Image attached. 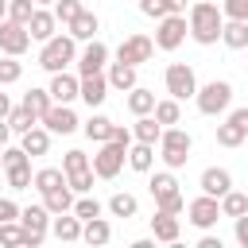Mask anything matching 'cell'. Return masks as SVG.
Wrapping results in <instances>:
<instances>
[{
	"mask_svg": "<svg viewBox=\"0 0 248 248\" xmlns=\"http://www.w3.org/2000/svg\"><path fill=\"white\" fill-rule=\"evenodd\" d=\"M190 39L194 43H202V46H209V43H217L221 39V27H225V12L217 8V4H209V0H198V4H190Z\"/></svg>",
	"mask_w": 248,
	"mask_h": 248,
	"instance_id": "6da1fadb",
	"label": "cell"
},
{
	"mask_svg": "<svg viewBox=\"0 0 248 248\" xmlns=\"http://www.w3.org/2000/svg\"><path fill=\"white\" fill-rule=\"evenodd\" d=\"M190 147H194V140H190V132L186 128H163V136H159V155H163V163L170 167V170H178V167H186V159H190Z\"/></svg>",
	"mask_w": 248,
	"mask_h": 248,
	"instance_id": "7a4b0ae2",
	"label": "cell"
},
{
	"mask_svg": "<svg viewBox=\"0 0 248 248\" xmlns=\"http://www.w3.org/2000/svg\"><path fill=\"white\" fill-rule=\"evenodd\" d=\"M74 43H78L74 35H50V39L43 43V50H39V66H43V70H50V74L66 70V66L74 62V54H78V46H74Z\"/></svg>",
	"mask_w": 248,
	"mask_h": 248,
	"instance_id": "3957f363",
	"label": "cell"
},
{
	"mask_svg": "<svg viewBox=\"0 0 248 248\" xmlns=\"http://www.w3.org/2000/svg\"><path fill=\"white\" fill-rule=\"evenodd\" d=\"M194 101H198V112L202 116H217V112H225L229 105H232V85L229 81H205L198 93H194Z\"/></svg>",
	"mask_w": 248,
	"mask_h": 248,
	"instance_id": "277c9868",
	"label": "cell"
},
{
	"mask_svg": "<svg viewBox=\"0 0 248 248\" xmlns=\"http://www.w3.org/2000/svg\"><path fill=\"white\" fill-rule=\"evenodd\" d=\"M124 159H128V147L116 143V140H105L101 151L93 155V174H97V178H116L120 167H124Z\"/></svg>",
	"mask_w": 248,
	"mask_h": 248,
	"instance_id": "5b68a950",
	"label": "cell"
},
{
	"mask_svg": "<svg viewBox=\"0 0 248 248\" xmlns=\"http://www.w3.org/2000/svg\"><path fill=\"white\" fill-rule=\"evenodd\" d=\"M190 35V19L186 16H174V12H167L163 19H159V31H155V46L159 50H174V46H182V39Z\"/></svg>",
	"mask_w": 248,
	"mask_h": 248,
	"instance_id": "8992f818",
	"label": "cell"
},
{
	"mask_svg": "<svg viewBox=\"0 0 248 248\" xmlns=\"http://www.w3.org/2000/svg\"><path fill=\"white\" fill-rule=\"evenodd\" d=\"M50 209L46 205H27V209H19V225L27 229V248H39L43 244V236H46V229H50Z\"/></svg>",
	"mask_w": 248,
	"mask_h": 248,
	"instance_id": "52a82bcc",
	"label": "cell"
},
{
	"mask_svg": "<svg viewBox=\"0 0 248 248\" xmlns=\"http://www.w3.org/2000/svg\"><path fill=\"white\" fill-rule=\"evenodd\" d=\"M167 93H170L174 101H186V97L198 93V78H194V70H190L186 62H170V66H167Z\"/></svg>",
	"mask_w": 248,
	"mask_h": 248,
	"instance_id": "ba28073f",
	"label": "cell"
},
{
	"mask_svg": "<svg viewBox=\"0 0 248 248\" xmlns=\"http://www.w3.org/2000/svg\"><path fill=\"white\" fill-rule=\"evenodd\" d=\"M27 46H31V31H27V23H16V19H0V50L19 58Z\"/></svg>",
	"mask_w": 248,
	"mask_h": 248,
	"instance_id": "9c48e42d",
	"label": "cell"
},
{
	"mask_svg": "<svg viewBox=\"0 0 248 248\" xmlns=\"http://www.w3.org/2000/svg\"><path fill=\"white\" fill-rule=\"evenodd\" d=\"M155 54V39H147V35H128L120 46H116V62H128V66H140V62H147Z\"/></svg>",
	"mask_w": 248,
	"mask_h": 248,
	"instance_id": "30bf717a",
	"label": "cell"
},
{
	"mask_svg": "<svg viewBox=\"0 0 248 248\" xmlns=\"http://www.w3.org/2000/svg\"><path fill=\"white\" fill-rule=\"evenodd\" d=\"M186 213H190V225L209 229V225H217V217H221V198L202 194V198H194V202L186 205Z\"/></svg>",
	"mask_w": 248,
	"mask_h": 248,
	"instance_id": "8fae6325",
	"label": "cell"
},
{
	"mask_svg": "<svg viewBox=\"0 0 248 248\" xmlns=\"http://www.w3.org/2000/svg\"><path fill=\"white\" fill-rule=\"evenodd\" d=\"M43 124L50 128V136H70V132H78V116H74V108L70 105H50V112L43 116Z\"/></svg>",
	"mask_w": 248,
	"mask_h": 248,
	"instance_id": "7c38bea8",
	"label": "cell"
},
{
	"mask_svg": "<svg viewBox=\"0 0 248 248\" xmlns=\"http://www.w3.org/2000/svg\"><path fill=\"white\" fill-rule=\"evenodd\" d=\"M50 97H54V105H70L74 97H81V78L58 70V74L50 78Z\"/></svg>",
	"mask_w": 248,
	"mask_h": 248,
	"instance_id": "4fadbf2b",
	"label": "cell"
},
{
	"mask_svg": "<svg viewBox=\"0 0 248 248\" xmlns=\"http://www.w3.org/2000/svg\"><path fill=\"white\" fill-rule=\"evenodd\" d=\"M105 58H108V46H105L101 39H89V46H85L81 58H78L81 78H85V74H101V70H105Z\"/></svg>",
	"mask_w": 248,
	"mask_h": 248,
	"instance_id": "5bb4252c",
	"label": "cell"
},
{
	"mask_svg": "<svg viewBox=\"0 0 248 248\" xmlns=\"http://www.w3.org/2000/svg\"><path fill=\"white\" fill-rule=\"evenodd\" d=\"M232 190V174L225 167H205L202 170V194H213V198H225Z\"/></svg>",
	"mask_w": 248,
	"mask_h": 248,
	"instance_id": "9a60e30c",
	"label": "cell"
},
{
	"mask_svg": "<svg viewBox=\"0 0 248 248\" xmlns=\"http://www.w3.org/2000/svg\"><path fill=\"white\" fill-rule=\"evenodd\" d=\"M105 97H108V78H105V74H85V78H81V101H85L89 108H97Z\"/></svg>",
	"mask_w": 248,
	"mask_h": 248,
	"instance_id": "2e32d148",
	"label": "cell"
},
{
	"mask_svg": "<svg viewBox=\"0 0 248 248\" xmlns=\"http://www.w3.org/2000/svg\"><path fill=\"white\" fill-rule=\"evenodd\" d=\"M151 232H155V240H163V244H174V240H178V213H167V209H159V213L151 217Z\"/></svg>",
	"mask_w": 248,
	"mask_h": 248,
	"instance_id": "e0dca14e",
	"label": "cell"
},
{
	"mask_svg": "<svg viewBox=\"0 0 248 248\" xmlns=\"http://www.w3.org/2000/svg\"><path fill=\"white\" fill-rule=\"evenodd\" d=\"M50 229L58 240H81V217L70 209V213H54L50 217Z\"/></svg>",
	"mask_w": 248,
	"mask_h": 248,
	"instance_id": "ac0fdd59",
	"label": "cell"
},
{
	"mask_svg": "<svg viewBox=\"0 0 248 248\" xmlns=\"http://www.w3.org/2000/svg\"><path fill=\"white\" fill-rule=\"evenodd\" d=\"M54 27H58V16H54V12H46V8H35V16H31V23H27L31 39L46 43V39L54 35Z\"/></svg>",
	"mask_w": 248,
	"mask_h": 248,
	"instance_id": "d6986e66",
	"label": "cell"
},
{
	"mask_svg": "<svg viewBox=\"0 0 248 248\" xmlns=\"http://www.w3.org/2000/svg\"><path fill=\"white\" fill-rule=\"evenodd\" d=\"M221 43H225L229 50H244V46H248V19H225Z\"/></svg>",
	"mask_w": 248,
	"mask_h": 248,
	"instance_id": "ffe728a7",
	"label": "cell"
},
{
	"mask_svg": "<svg viewBox=\"0 0 248 248\" xmlns=\"http://www.w3.org/2000/svg\"><path fill=\"white\" fill-rule=\"evenodd\" d=\"M151 163H155V143H140V140H136V143L128 147V167L140 170V174H147Z\"/></svg>",
	"mask_w": 248,
	"mask_h": 248,
	"instance_id": "44dd1931",
	"label": "cell"
},
{
	"mask_svg": "<svg viewBox=\"0 0 248 248\" xmlns=\"http://www.w3.org/2000/svg\"><path fill=\"white\" fill-rule=\"evenodd\" d=\"M43 205H46L50 213H70V209H74V190H70V182L46 190V194H43Z\"/></svg>",
	"mask_w": 248,
	"mask_h": 248,
	"instance_id": "7402d4cb",
	"label": "cell"
},
{
	"mask_svg": "<svg viewBox=\"0 0 248 248\" xmlns=\"http://www.w3.org/2000/svg\"><path fill=\"white\" fill-rule=\"evenodd\" d=\"M50 105H54V97H50V89H31V93L23 97V108H27V112H31V116H35L39 124H43V116L50 112Z\"/></svg>",
	"mask_w": 248,
	"mask_h": 248,
	"instance_id": "603a6c76",
	"label": "cell"
},
{
	"mask_svg": "<svg viewBox=\"0 0 248 248\" xmlns=\"http://www.w3.org/2000/svg\"><path fill=\"white\" fill-rule=\"evenodd\" d=\"M46 147H50V128H46V124L23 132V151H27L31 159H35V155H46Z\"/></svg>",
	"mask_w": 248,
	"mask_h": 248,
	"instance_id": "cb8c5ba5",
	"label": "cell"
},
{
	"mask_svg": "<svg viewBox=\"0 0 248 248\" xmlns=\"http://www.w3.org/2000/svg\"><path fill=\"white\" fill-rule=\"evenodd\" d=\"M105 78H108L112 89H124V93L136 89V66H128V62H112V70H108Z\"/></svg>",
	"mask_w": 248,
	"mask_h": 248,
	"instance_id": "d4e9b609",
	"label": "cell"
},
{
	"mask_svg": "<svg viewBox=\"0 0 248 248\" xmlns=\"http://www.w3.org/2000/svg\"><path fill=\"white\" fill-rule=\"evenodd\" d=\"M128 112H136V116L155 112V93H151V89H143V85L128 89Z\"/></svg>",
	"mask_w": 248,
	"mask_h": 248,
	"instance_id": "484cf974",
	"label": "cell"
},
{
	"mask_svg": "<svg viewBox=\"0 0 248 248\" xmlns=\"http://www.w3.org/2000/svg\"><path fill=\"white\" fill-rule=\"evenodd\" d=\"M81 128H85V136H89L93 143H105V140H112V128H116V124H112L108 116H101V112H93V116H89V120H85Z\"/></svg>",
	"mask_w": 248,
	"mask_h": 248,
	"instance_id": "4316f807",
	"label": "cell"
},
{
	"mask_svg": "<svg viewBox=\"0 0 248 248\" xmlns=\"http://www.w3.org/2000/svg\"><path fill=\"white\" fill-rule=\"evenodd\" d=\"M132 136H136L140 143H155V140L163 136V124L155 120V112H147V116H140V120L132 124Z\"/></svg>",
	"mask_w": 248,
	"mask_h": 248,
	"instance_id": "83f0119b",
	"label": "cell"
},
{
	"mask_svg": "<svg viewBox=\"0 0 248 248\" xmlns=\"http://www.w3.org/2000/svg\"><path fill=\"white\" fill-rule=\"evenodd\" d=\"M108 236H112V225L105 217H93V221L81 225V240L85 244H108Z\"/></svg>",
	"mask_w": 248,
	"mask_h": 248,
	"instance_id": "f1b7e54d",
	"label": "cell"
},
{
	"mask_svg": "<svg viewBox=\"0 0 248 248\" xmlns=\"http://www.w3.org/2000/svg\"><path fill=\"white\" fill-rule=\"evenodd\" d=\"M97 27H101V23H97V16L81 8V12H78V19L70 23V35H74V39H85V43H89V39H97Z\"/></svg>",
	"mask_w": 248,
	"mask_h": 248,
	"instance_id": "f546056e",
	"label": "cell"
},
{
	"mask_svg": "<svg viewBox=\"0 0 248 248\" xmlns=\"http://www.w3.org/2000/svg\"><path fill=\"white\" fill-rule=\"evenodd\" d=\"M248 140V132L236 124V120H225V124H217V143L221 147H240Z\"/></svg>",
	"mask_w": 248,
	"mask_h": 248,
	"instance_id": "4dcf8cb0",
	"label": "cell"
},
{
	"mask_svg": "<svg viewBox=\"0 0 248 248\" xmlns=\"http://www.w3.org/2000/svg\"><path fill=\"white\" fill-rule=\"evenodd\" d=\"M39 194H46V190H54V186H66V170H58V167H43V170H35V182H31Z\"/></svg>",
	"mask_w": 248,
	"mask_h": 248,
	"instance_id": "1f68e13d",
	"label": "cell"
},
{
	"mask_svg": "<svg viewBox=\"0 0 248 248\" xmlns=\"http://www.w3.org/2000/svg\"><path fill=\"white\" fill-rule=\"evenodd\" d=\"M136 209H140V202H136V194H128V190H120V194L108 198V213H112V217H136Z\"/></svg>",
	"mask_w": 248,
	"mask_h": 248,
	"instance_id": "d6a6232c",
	"label": "cell"
},
{
	"mask_svg": "<svg viewBox=\"0 0 248 248\" xmlns=\"http://www.w3.org/2000/svg\"><path fill=\"white\" fill-rule=\"evenodd\" d=\"M155 120H159L163 128L178 124V120H182V108H178V101H174V97H167V101H155Z\"/></svg>",
	"mask_w": 248,
	"mask_h": 248,
	"instance_id": "836d02e7",
	"label": "cell"
},
{
	"mask_svg": "<svg viewBox=\"0 0 248 248\" xmlns=\"http://www.w3.org/2000/svg\"><path fill=\"white\" fill-rule=\"evenodd\" d=\"M240 213H248V198L244 194H236V190H229L225 198H221V217H240Z\"/></svg>",
	"mask_w": 248,
	"mask_h": 248,
	"instance_id": "e575fe53",
	"label": "cell"
},
{
	"mask_svg": "<svg viewBox=\"0 0 248 248\" xmlns=\"http://www.w3.org/2000/svg\"><path fill=\"white\" fill-rule=\"evenodd\" d=\"M31 182H35V174H31V163L8 167V186H12V190H27Z\"/></svg>",
	"mask_w": 248,
	"mask_h": 248,
	"instance_id": "d590c367",
	"label": "cell"
},
{
	"mask_svg": "<svg viewBox=\"0 0 248 248\" xmlns=\"http://www.w3.org/2000/svg\"><path fill=\"white\" fill-rule=\"evenodd\" d=\"M35 0H8V19H16V23H31V16H35Z\"/></svg>",
	"mask_w": 248,
	"mask_h": 248,
	"instance_id": "8d00e7d4",
	"label": "cell"
},
{
	"mask_svg": "<svg viewBox=\"0 0 248 248\" xmlns=\"http://www.w3.org/2000/svg\"><path fill=\"white\" fill-rule=\"evenodd\" d=\"M147 186H151V194H155V198H163V194H170V190H178V182H174V174H170V170H155Z\"/></svg>",
	"mask_w": 248,
	"mask_h": 248,
	"instance_id": "74e56055",
	"label": "cell"
},
{
	"mask_svg": "<svg viewBox=\"0 0 248 248\" xmlns=\"http://www.w3.org/2000/svg\"><path fill=\"white\" fill-rule=\"evenodd\" d=\"M19 78H23V62H16V54L0 58V85H12V81H19Z\"/></svg>",
	"mask_w": 248,
	"mask_h": 248,
	"instance_id": "f35d334b",
	"label": "cell"
},
{
	"mask_svg": "<svg viewBox=\"0 0 248 248\" xmlns=\"http://www.w3.org/2000/svg\"><path fill=\"white\" fill-rule=\"evenodd\" d=\"M8 124H12V132H19V136H23V132H27V128H35L39 120H35V116L19 105V108H12V112H8Z\"/></svg>",
	"mask_w": 248,
	"mask_h": 248,
	"instance_id": "ab89813d",
	"label": "cell"
},
{
	"mask_svg": "<svg viewBox=\"0 0 248 248\" xmlns=\"http://www.w3.org/2000/svg\"><path fill=\"white\" fill-rule=\"evenodd\" d=\"M66 182H70V190H74V194H89V190H93V167L66 174Z\"/></svg>",
	"mask_w": 248,
	"mask_h": 248,
	"instance_id": "60d3db41",
	"label": "cell"
},
{
	"mask_svg": "<svg viewBox=\"0 0 248 248\" xmlns=\"http://www.w3.org/2000/svg\"><path fill=\"white\" fill-rule=\"evenodd\" d=\"M27 240V229L19 221H4L0 225V244H23Z\"/></svg>",
	"mask_w": 248,
	"mask_h": 248,
	"instance_id": "b9f144b4",
	"label": "cell"
},
{
	"mask_svg": "<svg viewBox=\"0 0 248 248\" xmlns=\"http://www.w3.org/2000/svg\"><path fill=\"white\" fill-rule=\"evenodd\" d=\"M78 12H81V4H78V0H54V16H58V23H66V27H70V23L78 19Z\"/></svg>",
	"mask_w": 248,
	"mask_h": 248,
	"instance_id": "7bdbcfd3",
	"label": "cell"
},
{
	"mask_svg": "<svg viewBox=\"0 0 248 248\" xmlns=\"http://www.w3.org/2000/svg\"><path fill=\"white\" fill-rule=\"evenodd\" d=\"M74 213H78L81 221H93V217H101V202H97V198H78V202H74Z\"/></svg>",
	"mask_w": 248,
	"mask_h": 248,
	"instance_id": "ee69618b",
	"label": "cell"
},
{
	"mask_svg": "<svg viewBox=\"0 0 248 248\" xmlns=\"http://www.w3.org/2000/svg\"><path fill=\"white\" fill-rule=\"evenodd\" d=\"M85 167H89L85 151H66V159H62V170H66V174H74V170H85Z\"/></svg>",
	"mask_w": 248,
	"mask_h": 248,
	"instance_id": "f6af8a7d",
	"label": "cell"
},
{
	"mask_svg": "<svg viewBox=\"0 0 248 248\" xmlns=\"http://www.w3.org/2000/svg\"><path fill=\"white\" fill-rule=\"evenodd\" d=\"M159 202V209H167V213H182V205H186V198L178 194V190H170V194H163V198H155Z\"/></svg>",
	"mask_w": 248,
	"mask_h": 248,
	"instance_id": "bcb514c9",
	"label": "cell"
},
{
	"mask_svg": "<svg viewBox=\"0 0 248 248\" xmlns=\"http://www.w3.org/2000/svg\"><path fill=\"white\" fill-rule=\"evenodd\" d=\"M221 12H225V19H248V0H225Z\"/></svg>",
	"mask_w": 248,
	"mask_h": 248,
	"instance_id": "7dc6e473",
	"label": "cell"
},
{
	"mask_svg": "<svg viewBox=\"0 0 248 248\" xmlns=\"http://www.w3.org/2000/svg\"><path fill=\"white\" fill-rule=\"evenodd\" d=\"M19 163H31V155L23 151V143L19 147H4V170L8 167H19Z\"/></svg>",
	"mask_w": 248,
	"mask_h": 248,
	"instance_id": "c3c4849f",
	"label": "cell"
},
{
	"mask_svg": "<svg viewBox=\"0 0 248 248\" xmlns=\"http://www.w3.org/2000/svg\"><path fill=\"white\" fill-rule=\"evenodd\" d=\"M140 12L151 16V19H163L167 16V0H140Z\"/></svg>",
	"mask_w": 248,
	"mask_h": 248,
	"instance_id": "681fc988",
	"label": "cell"
},
{
	"mask_svg": "<svg viewBox=\"0 0 248 248\" xmlns=\"http://www.w3.org/2000/svg\"><path fill=\"white\" fill-rule=\"evenodd\" d=\"M4 221H19V205L12 198H0V225Z\"/></svg>",
	"mask_w": 248,
	"mask_h": 248,
	"instance_id": "f907efd6",
	"label": "cell"
},
{
	"mask_svg": "<svg viewBox=\"0 0 248 248\" xmlns=\"http://www.w3.org/2000/svg\"><path fill=\"white\" fill-rule=\"evenodd\" d=\"M236 244H244V248H248V213H240V217H236Z\"/></svg>",
	"mask_w": 248,
	"mask_h": 248,
	"instance_id": "816d5d0a",
	"label": "cell"
},
{
	"mask_svg": "<svg viewBox=\"0 0 248 248\" xmlns=\"http://www.w3.org/2000/svg\"><path fill=\"white\" fill-rule=\"evenodd\" d=\"M112 140H116V143H124V147H132V132H128V128H120V124L112 128Z\"/></svg>",
	"mask_w": 248,
	"mask_h": 248,
	"instance_id": "f5cc1de1",
	"label": "cell"
},
{
	"mask_svg": "<svg viewBox=\"0 0 248 248\" xmlns=\"http://www.w3.org/2000/svg\"><path fill=\"white\" fill-rule=\"evenodd\" d=\"M229 120H236V124L248 132V105H244V108H232V112H229Z\"/></svg>",
	"mask_w": 248,
	"mask_h": 248,
	"instance_id": "db71d44e",
	"label": "cell"
},
{
	"mask_svg": "<svg viewBox=\"0 0 248 248\" xmlns=\"http://www.w3.org/2000/svg\"><path fill=\"white\" fill-rule=\"evenodd\" d=\"M167 12H174V16H186V0H167Z\"/></svg>",
	"mask_w": 248,
	"mask_h": 248,
	"instance_id": "11a10c76",
	"label": "cell"
},
{
	"mask_svg": "<svg viewBox=\"0 0 248 248\" xmlns=\"http://www.w3.org/2000/svg\"><path fill=\"white\" fill-rule=\"evenodd\" d=\"M8 136H12V124L0 120V147H8Z\"/></svg>",
	"mask_w": 248,
	"mask_h": 248,
	"instance_id": "9f6ffc18",
	"label": "cell"
},
{
	"mask_svg": "<svg viewBox=\"0 0 248 248\" xmlns=\"http://www.w3.org/2000/svg\"><path fill=\"white\" fill-rule=\"evenodd\" d=\"M8 112H12V101H8V93H0V120H8Z\"/></svg>",
	"mask_w": 248,
	"mask_h": 248,
	"instance_id": "6f0895ef",
	"label": "cell"
},
{
	"mask_svg": "<svg viewBox=\"0 0 248 248\" xmlns=\"http://www.w3.org/2000/svg\"><path fill=\"white\" fill-rule=\"evenodd\" d=\"M198 248H221V240H217V236H202V244H198Z\"/></svg>",
	"mask_w": 248,
	"mask_h": 248,
	"instance_id": "680465c9",
	"label": "cell"
},
{
	"mask_svg": "<svg viewBox=\"0 0 248 248\" xmlns=\"http://www.w3.org/2000/svg\"><path fill=\"white\" fill-rule=\"evenodd\" d=\"M0 19H8V0H0Z\"/></svg>",
	"mask_w": 248,
	"mask_h": 248,
	"instance_id": "91938a15",
	"label": "cell"
},
{
	"mask_svg": "<svg viewBox=\"0 0 248 248\" xmlns=\"http://www.w3.org/2000/svg\"><path fill=\"white\" fill-rule=\"evenodd\" d=\"M35 4H39V8H46V4H54V0H35Z\"/></svg>",
	"mask_w": 248,
	"mask_h": 248,
	"instance_id": "94428289",
	"label": "cell"
},
{
	"mask_svg": "<svg viewBox=\"0 0 248 248\" xmlns=\"http://www.w3.org/2000/svg\"><path fill=\"white\" fill-rule=\"evenodd\" d=\"M244 143H248V140H244Z\"/></svg>",
	"mask_w": 248,
	"mask_h": 248,
	"instance_id": "6125c7cd",
	"label": "cell"
}]
</instances>
